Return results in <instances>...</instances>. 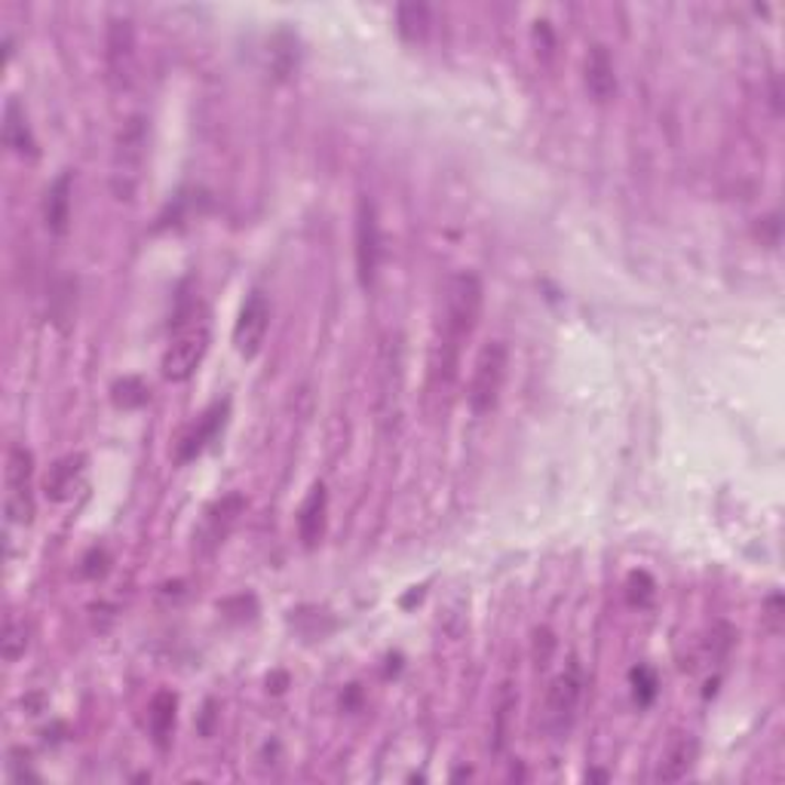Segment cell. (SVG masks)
<instances>
[{"label":"cell","instance_id":"cell-6","mask_svg":"<svg viewBox=\"0 0 785 785\" xmlns=\"http://www.w3.org/2000/svg\"><path fill=\"white\" fill-rule=\"evenodd\" d=\"M142 166H145V126L135 117L120 130L117 150H114V191L120 193V200L133 197Z\"/></svg>","mask_w":785,"mask_h":785},{"label":"cell","instance_id":"cell-4","mask_svg":"<svg viewBox=\"0 0 785 785\" xmlns=\"http://www.w3.org/2000/svg\"><path fill=\"white\" fill-rule=\"evenodd\" d=\"M580 699H583V672L577 660H571L564 672H559L549 684L547 699H543V730L556 740H564L571 727L577 721Z\"/></svg>","mask_w":785,"mask_h":785},{"label":"cell","instance_id":"cell-17","mask_svg":"<svg viewBox=\"0 0 785 785\" xmlns=\"http://www.w3.org/2000/svg\"><path fill=\"white\" fill-rule=\"evenodd\" d=\"M224 412H227V405H212L206 415L197 417V424L178 442V460H193L206 448V442L215 439V433L222 430L224 424Z\"/></svg>","mask_w":785,"mask_h":785},{"label":"cell","instance_id":"cell-11","mask_svg":"<svg viewBox=\"0 0 785 785\" xmlns=\"http://www.w3.org/2000/svg\"><path fill=\"white\" fill-rule=\"evenodd\" d=\"M135 61V31L130 19H111L108 29V75L114 87H126Z\"/></svg>","mask_w":785,"mask_h":785},{"label":"cell","instance_id":"cell-7","mask_svg":"<svg viewBox=\"0 0 785 785\" xmlns=\"http://www.w3.org/2000/svg\"><path fill=\"white\" fill-rule=\"evenodd\" d=\"M378 265H381V224H378V212L369 197H359L356 203V273L359 282L369 289L374 277H378Z\"/></svg>","mask_w":785,"mask_h":785},{"label":"cell","instance_id":"cell-12","mask_svg":"<svg viewBox=\"0 0 785 785\" xmlns=\"http://www.w3.org/2000/svg\"><path fill=\"white\" fill-rule=\"evenodd\" d=\"M326 519H328L326 485L316 482V485L307 491V497H304L301 509H298V537H301L304 547L313 549L323 537H326Z\"/></svg>","mask_w":785,"mask_h":785},{"label":"cell","instance_id":"cell-22","mask_svg":"<svg viewBox=\"0 0 785 785\" xmlns=\"http://www.w3.org/2000/svg\"><path fill=\"white\" fill-rule=\"evenodd\" d=\"M629 682H632V694H636L638 706H651L653 697H657V675H653L648 666H638L632 669V675H629Z\"/></svg>","mask_w":785,"mask_h":785},{"label":"cell","instance_id":"cell-19","mask_svg":"<svg viewBox=\"0 0 785 785\" xmlns=\"http://www.w3.org/2000/svg\"><path fill=\"white\" fill-rule=\"evenodd\" d=\"M396 25H400V34L408 44L427 41L433 25L430 7L427 3H402L400 10H396Z\"/></svg>","mask_w":785,"mask_h":785},{"label":"cell","instance_id":"cell-9","mask_svg":"<svg viewBox=\"0 0 785 785\" xmlns=\"http://www.w3.org/2000/svg\"><path fill=\"white\" fill-rule=\"evenodd\" d=\"M243 513H246V497H243V494H224L222 501H215V504L203 513L200 528L193 534L197 549H200L203 556H209L212 549L222 547L224 540L231 537V531L237 528Z\"/></svg>","mask_w":785,"mask_h":785},{"label":"cell","instance_id":"cell-15","mask_svg":"<svg viewBox=\"0 0 785 785\" xmlns=\"http://www.w3.org/2000/svg\"><path fill=\"white\" fill-rule=\"evenodd\" d=\"M586 89L595 102H608L617 92V75H614V59L608 46H593L586 56Z\"/></svg>","mask_w":785,"mask_h":785},{"label":"cell","instance_id":"cell-8","mask_svg":"<svg viewBox=\"0 0 785 785\" xmlns=\"http://www.w3.org/2000/svg\"><path fill=\"white\" fill-rule=\"evenodd\" d=\"M267 328H270V301L261 289H255L243 301L237 323H234V350L243 359H255L267 341Z\"/></svg>","mask_w":785,"mask_h":785},{"label":"cell","instance_id":"cell-14","mask_svg":"<svg viewBox=\"0 0 785 785\" xmlns=\"http://www.w3.org/2000/svg\"><path fill=\"white\" fill-rule=\"evenodd\" d=\"M3 145L13 150L15 157H37V142L29 126V114L19 99H7L3 108Z\"/></svg>","mask_w":785,"mask_h":785},{"label":"cell","instance_id":"cell-13","mask_svg":"<svg viewBox=\"0 0 785 785\" xmlns=\"http://www.w3.org/2000/svg\"><path fill=\"white\" fill-rule=\"evenodd\" d=\"M71 188H75V178L71 172H61L49 188H46L44 197V224L49 234H68L71 227Z\"/></svg>","mask_w":785,"mask_h":785},{"label":"cell","instance_id":"cell-16","mask_svg":"<svg viewBox=\"0 0 785 785\" xmlns=\"http://www.w3.org/2000/svg\"><path fill=\"white\" fill-rule=\"evenodd\" d=\"M697 755H699V745L694 737H679V740H672L669 742L666 755H663V761H660V767H657V780H660V783H679V780H684L687 773L694 771Z\"/></svg>","mask_w":785,"mask_h":785},{"label":"cell","instance_id":"cell-3","mask_svg":"<svg viewBox=\"0 0 785 785\" xmlns=\"http://www.w3.org/2000/svg\"><path fill=\"white\" fill-rule=\"evenodd\" d=\"M209 341H212V335H209L206 313L197 316V311H193L191 316L178 319L176 335H172V341H169L164 354V362H160L166 381H188L197 371V366L203 362Z\"/></svg>","mask_w":785,"mask_h":785},{"label":"cell","instance_id":"cell-23","mask_svg":"<svg viewBox=\"0 0 785 785\" xmlns=\"http://www.w3.org/2000/svg\"><path fill=\"white\" fill-rule=\"evenodd\" d=\"M104 571H108V552H104V549H92L87 556L83 574H87V577H102Z\"/></svg>","mask_w":785,"mask_h":785},{"label":"cell","instance_id":"cell-20","mask_svg":"<svg viewBox=\"0 0 785 785\" xmlns=\"http://www.w3.org/2000/svg\"><path fill=\"white\" fill-rule=\"evenodd\" d=\"M111 400H114V405L123 408V412H133V408L148 405L150 390L142 378H123V381L111 386Z\"/></svg>","mask_w":785,"mask_h":785},{"label":"cell","instance_id":"cell-2","mask_svg":"<svg viewBox=\"0 0 785 785\" xmlns=\"http://www.w3.org/2000/svg\"><path fill=\"white\" fill-rule=\"evenodd\" d=\"M506 374H509V347L504 341H489L473 362V378L467 390L470 412L479 417L491 415L501 402Z\"/></svg>","mask_w":785,"mask_h":785},{"label":"cell","instance_id":"cell-10","mask_svg":"<svg viewBox=\"0 0 785 785\" xmlns=\"http://www.w3.org/2000/svg\"><path fill=\"white\" fill-rule=\"evenodd\" d=\"M87 485V455H65L44 475V494L53 504H68Z\"/></svg>","mask_w":785,"mask_h":785},{"label":"cell","instance_id":"cell-5","mask_svg":"<svg viewBox=\"0 0 785 785\" xmlns=\"http://www.w3.org/2000/svg\"><path fill=\"white\" fill-rule=\"evenodd\" d=\"M34 458H31L29 448L13 445L10 455H7V473H3V509H7V519L25 528L34 522Z\"/></svg>","mask_w":785,"mask_h":785},{"label":"cell","instance_id":"cell-21","mask_svg":"<svg viewBox=\"0 0 785 785\" xmlns=\"http://www.w3.org/2000/svg\"><path fill=\"white\" fill-rule=\"evenodd\" d=\"M0 648H3V660L7 663H15L19 657H25V651H29V626H25V620H19L13 614L7 617Z\"/></svg>","mask_w":785,"mask_h":785},{"label":"cell","instance_id":"cell-18","mask_svg":"<svg viewBox=\"0 0 785 785\" xmlns=\"http://www.w3.org/2000/svg\"><path fill=\"white\" fill-rule=\"evenodd\" d=\"M176 709L178 699L172 691H157L154 699H150V711H148V725H150V737L154 742L166 749L172 733H176Z\"/></svg>","mask_w":785,"mask_h":785},{"label":"cell","instance_id":"cell-1","mask_svg":"<svg viewBox=\"0 0 785 785\" xmlns=\"http://www.w3.org/2000/svg\"><path fill=\"white\" fill-rule=\"evenodd\" d=\"M482 304H485V289H482V280L470 270H460L445 282L442 335L436 344V366H433V371L445 381L455 378L460 347L467 344V338L479 326Z\"/></svg>","mask_w":785,"mask_h":785}]
</instances>
